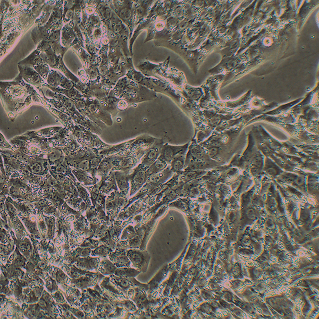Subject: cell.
I'll list each match as a JSON object with an SVG mask.
<instances>
[{"label": "cell", "mask_w": 319, "mask_h": 319, "mask_svg": "<svg viewBox=\"0 0 319 319\" xmlns=\"http://www.w3.org/2000/svg\"><path fill=\"white\" fill-rule=\"evenodd\" d=\"M122 9L119 12V15L121 19L127 24L130 29V36H131L133 32V28L135 26V15H134V8L133 1H125V2H121Z\"/></svg>", "instance_id": "6"}, {"label": "cell", "mask_w": 319, "mask_h": 319, "mask_svg": "<svg viewBox=\"0 0 319 319\" xmlns=\"http://www.w3.org/2000/svg\"><path fill=\"white\" fill-rule=\"evenodd\" d=\"M96 260H97V263L99 262V258H96Z\"/></svg>", "instance_id": "40"}, {"label": "cell", "mask_w": 319, "mask_h": 319, "mask_svg": "<svg viewBox=\"0 0 319 319\" xmlns=\"http://www.w3.org/2000/svg\"><path fill=\"white\" fill-rule=\"evenodd\" d=\"M28 181L31 184L37 186H41L43 184V180L41 176L34 175L33 173H31V177L29 178Z\"/></svg>", "instance_id": "23"}, {"label": "cell", "mask_w": 319, "mask_h": 319, "mask_svg": "<svg viewBox=\"0 0 319 319\" xmlns=\"http://www.w3.org/2000/svg\"><path fill=\"white\" fill-rule=\"evenodd\" d=\"M84 133V132L83 130L79 129L78 127H77L74 130L73 135L74 137L76 138L77 139H81V138H83Z\"/></svg>", "instance_id": "24"}, {"label": "cell", "mask_w": 319, "mask_h": 319, "mask_svg": "<svg viewBox=\"0 0 319 319\" xmlns=\"http://www.w3.org/2000/svg\"><path fill=\"white\" fill-rule=\"evenodd\" d=\"M188 144L183 146H170L168 144L165 145L163 146L160 158L163 160L167 163L172 161L174 158L178 154L182 152L185 149H187Z\"/></svg>", "instance_id": "9"}, {"label": "cell", "mask_w": 319, "mask_h": 319, "mask_svg": "<svg viewBox=\"0 0 319 319\" xmlns=\"http://www.w3.org/2000/svg\"><path fill=\"white\" fill-rule=\"evenodd\" d=\"M1 144H2L3 146L5 147H8L9 149H11V146L7 142L5 141V138L3 137L2 134H1Z\"/></svg>", "instance_id": "25"}, {"label": "cell", "mask_w": 319, "mask_h": 319, "mask_svg": "<svg viewBox=\"0 0 319 319\" xmlns=\"http://www.w3.org/2000/svg\"><path fill=\"white\" fill-rule=\"evenodd\" d=\"M13 257H14V255H13V254H12V255H11L10 256V258H9V260H10V261L12 260H13Z\"/></svg>", "instance_id": "28"}, {"label": "cell", "mask_w": 319, "mask_h": 319, "mask_svg": "<svg viewBox=\"0 0 319 319\" xmlns=\"http://www.w3.org/2000/svg\"><path fill=\"white\" fill-rule=\"evenodd\" d=\"M173 173V171L170 168H167L164 171H161L156 174L149 175L148 178L149 180L153 183H158L160 182H163L166 180L169 177H170Z\"/></svg>", "instance_id": "15"}, {"label": "cell", "mask_w": 319, "mask_h": 319, "mask_svg": "<svg viewBox=\"0 0 319 319\" xmlns=\"http://www.w3.org/2000/svg\"><path fill=\"white\" fill-rule=\"evenodd\" d=\"M27 249H28L29 251H31V246H30V245H27Z\"/></svg>", "instance_id": "30"}, {"label": "cell", "mask_w": 319, "mask_h": 319, "mask_svg": "<svg viewBox=\"0 0 319 319\" xmlns=\"http://www.w3.org/2000/svg\"><path fill=\"white\" fill-rule=\"evenodd\" d=\"M39 304H40V305H41V306H43L44 304V302H43V301H41V302L39 303Z\"/></svg>", "instance_id": "29"}, {"label": "cell", "mask_w": 319, "mask_h": 319, "mask_svg": "<svg viewBox=\"0 0 319 319\" xmlns=\"http://www.w3.org/2000/svg\"><path fill=\"white\" fill-rule=\"evenodd\" d=\"M79 147V144L76 140L74 139V138L70 136L68 138V142L64 150V152L70 153V152H74L76 149Z\"/></svg>", "instance_id": "20"}, {"label": "cell", "mask_w": 319, "mask_h": 319, "mask_svg": "<svg viewBox=\"0 0 319 319\" xmlns=\"http://www.w3.org/2000/svg\"><path fill=\"white\" fill-rule=\"evenodd\" d=\"M95 245H98V242H97V241H96V242H95Z\"/></svg>", "instance_id": "39"}, {"label": "cell", "mask_w": 319, "mask_h": 319, "mask_svg": "<svg viewBox=\"0 0 319 319\" xmlns=\"http://www.w3.org/2000/svg\"><path fill=\"white\" fill-rule=\"evenodd\" d=\"M112 163L113 170L129 172L130 169L135 167L138 162V159L131 155L126 156H113Z\"/></svg>", "instance_id": "4"}, {"label": "cell", "mask_w": 319, "mask_h": 319, "mask_svg": "<svg viewBox=\"0 0 319 319\" xmlns=\"http://www.w3.org/2000/svg\"><path fill=\"white\" fill-rule=\"evenodd\" d=\"M45 294H46V292H45V291H44V293H43V295H45Z\"/></svg>", "instance_id": "45"}, {"label": "cell", "mask_w": 319, "mask_h": 319, "mask_svg": "<svg viewBox=\"0 0 319 319\" xmlns=\"http://www.w3.org/2000/svg\"><path fill=\"white\" fill-rule=\"evenodd\" d=\"M187 149L178 154L171 162L170 169L173 173H179L184 168L185 164V153Z\"/></svg>", "instance_id": "13"}, {"label": "cell", "mask_w": 319, "mask_h": 319, "mask_svg": "<svg viewBox=\"0 0 319 319\" xmlns=\"http://www.w3.org/2000/svg\"><path fill=\"white\" fill-rule=\"evenodd\" d=\"M70 279H69V278H68V279H67V284H69V282H70Z\"/></svg>", "instance_id": "32"}, {"label": "cell", "mask_w": 319, "mask_h": 319, "mask_svg": "<svg viewBox=\"0 0 319 319\" xmlns=\"http://www.w3.org/2000/svg\"><path fill=\"white\" fill-rule=\"evenodd\" d=\"M18 230H19L18 229H16V231H17V232H18Z\"/></svg>", "instance_id": "46"}, {"label": "cell", "mask_w": 319, "mask_h": 319, "mask_svg": "<svg viewBox=\"0 0 319 319\" xmlns=\"http://www.w3.org/2000/svg\"><path fill=\"white\" fill-rule=\"evenodd\" d=\"M35 284H32V285H31V288H35Z\"/></svg>", "instance_id": "33"}, {"label": "cell", "mask_w": 319, "mask_h": 319, "mask_svg": "<svg viewBox=\"0 0 319 319\" xmlns=\"http://www.w3.org/2000/svg\"><path fill=\"white\" fill-rule=\"evenodd\" d=\"M7 239H5V240H4V241H3V243H7Z\"/></svg>", "instance_id": "36"}, {"label": "cell", "mask_w": 319, "mask_h": 319, "mask_svg": "<svg viewBox=\"0 0 319 319\" xmlns=\"http://www.w3.org/2000/svg\"><path fill=\"white\" fill-rule=\"evenodd\" d=\"M48 275H46V277H45V279H48Z\"/></svg>", "instance_id": "41"}, {"label": "cell", "mask_w": 319, "mask_h": 319, "mask_svg": "<svg viewBox=\"0 0 319 319\" xmlns=\"http://www.w3.org/2000/svg\"><path fill=\"white\" fill-rule=\"evenodd\" d=\"M8 248H11V245L10 244H8Z\"/></svg>", "instance_id": "34"}, {"label": "cell", "mask_w": 319, "mask_h": 319, "mask_svg": "<svg viewBox=\"0 0 319 319\" xmlns=\"http://www.w3.org/2000/svg\"><path fill=\"white\" fill-rule=\"evenodd\" d=\"M11 234H12V237H14V236H15V235H14V233H13V232H11Z\"/></svg>", "instance_id": "38"}, {"label": "cell", "mask_w": 319, "mask_h": 319, "mask_svg": "<svg viewBox=\"0 0 319 319\" xmlns=\"http://www.w3.org/2000/svg\"><path fill=\"white\" fill-rule=\"evenodd\" d=\"M4 158V161L5 164L9 165L12 168L15 169L19 171H21L24 167L18 161L17 159H15L13 157H10L6 155H3Z\"/></svg>", "instance_id": "18"}, {"label": "cell", "mask_w": 319, "mask_h": 319, "mask_svg": "<svg viewBox=\"0 0 319 319\" xmlns=\"http://www.w3.org/2000/svg\"><path fill=\"white\" fill-rule=\"evenodd\" d=\"M167 163H168L163 160L159 157L153 164H151L147 169L149 176L153 174H156L157 173L161 172L166 168Z\"/></svg>", "instance_id": "16"}, {"label": "cell", "mask_w": 319, "mask_h": 319, "mask_svg": "<svg viewBox=\"0 0 319 319\" xmlns=\"http://www.w3.org/2000/svg\"><path fill=\"white\" fill-rule=\"evenodd\" d=\"M134 3V15H135V26L138 24L144 19L148 13V11L153 1H137Z\"/></svg>", "instance_id": "10"}, {"label": "cell", "mask_w": 319, "mask_h": 319, "mask_svg": "<svg viewBox=\"0 0 319 319\" xmlns=\"http://www.w3.org/2000/svg\"><path fill=\"white\" fill-rule=\"evenodd\" d=\"M72 173L73 175L76 176L79 182L83 183L85 186L92 185L95 183V182H92V180L89 179L87 172L86 171L77 169H73Z\"/></svg>", "instance_id": "17"}, {"label": "cell", "mask_w": 319, "mask_h": 319, "mask_svg": "<svg viewBox=\"0 0 319 319\" xmlns=\"http://www.w3.org/2000/svg\"><path fill=\"white\" fill-rule=\"evenodd\" d=\"M148 168L141 164L130 175L131 184L130 195L135 194L146 183L149 177Z\"/></svg>", "instance_id": "3"}, {"label": "cell", "mask_w": 319, "mask_h": 319, "mask_svg": "<svg viewBox=\"0 0 319 319\" xmlns=\"http://www.w3.org/2000/svg\"><path fill=\"white\" fill-rule=\"evenodd\" d=\"M25 306H26V304H23V305H22V308H25Z\"/></svg>", "instance_id": "37"}, {"label": "cell", "mask_w": 319, "mask_h": 319, "mask_svg": "<svg viewBox=\"0 0 319 319\" xmlns=\"http://www.w3.org/2000/svg\"><path fill=\"white\" fill-rule=\"evenodd\" d=\"M43 154L39 155L34 159H30L27 162V169L34 175L43 176L45 175L48 169L46 167L48 164L47 160L43 159Z\"/></svg>", "instance_id": "8"}, {"label": "cell", "mask_w": 319, "mask_h": 319, "mask_svg": "<svg viewBox=\"0 0 319 319\" xmlns=\"http://www.w3.org/2000/svg\"><path fill=\"white\" fill-rule=\"evenodd\" d=\"M1 152L4 153L5 155H13V156L15 157V159L21 161H23V162L27 163L28 162L29 160H30L29 159V156L22 153L21 152H20L19 150L17 151H14V152L13 151L5 150V151H1Z\"/></svg>", "instance_id": "19"}, {"label": "cell", "mask_w": 319, "mask_h": 319, "mask_svg": "<svg viewBox=\"0 0 319 319\" xmlns=\"http://www.w3.org/2000/svg\"><path fill=\"white\" fill-rule=\"evenodd\" d=\"M112 160V156L111 155L109 157H105V159L102 160L99 164L97 169V173H98V175H101L102 176V179L107 177L108 176L107 174L109 173L110 170L113 169Z\"/></svg>", "instance_id": "14"}, {"label": "cell", "mask_w": 319, "mask_h": 319, "mask_svg": "<svg viewBox=\"0 0 319 319\" xmlns=\"http://www.w3.org/2000/svg\"><path fill=\"white\" fill-rule=\"evenodd\" d=\"M140 272V271H137L134 269L125 268L117 272L116 274H118V275H120L123 277H133L137 275Z\"/></svg>", "instance_id": "22"}, {"label": "cell", "mask_w": 319, "mask_h": 319, "mask_svg": "<svg viewBox=\"0 0 319 319\" xmlns=\"http://www.w3.org/2000/svg\"><path fill=\"white\" fill-rule=\"evenodd\" d=\"M48 163L50 165L55 166L64 159L65 157L63 155L62 150L61 147H54L48 152Z\"/></svg>", "instance_id": "12"}, {"label": "cell", "mask_w": 319, "mask_h": 319, "mask_svg": "<svg viewBox=\"0 0 319 319\" xmlns=\"http://www.w3.org/2000/svg\"><path fill=\"white\" fill-rule=\"evenodd\" d=\"M88 109H89L90 111V112L91 113H94V112H95L96 110H97V106H96L95 104H90V105L89 106Z\"/></svg>", "instance_id": "26"}, {"label": "cell", "mask_w": 319, "mask_h": 319, "mask_svg": "<svg viewBox=\"0 0 319 319\" xmlns=\"http://www.w3.org/2000/svg\"><path fill=\"white\" fill-rule=\"evenodd\" d=\"M74 184H75V186H76L77 190H78L79 196L81 197V198H82V199H84L86 203L87 204H90V200L88 199V194L85 188H84L83 187L81 186V185H80L78 183L75 182Z\"/></svg>", "instance_id": "21"}, {"label": "cell", "mask_w": 319, "mask_h": 319, "mask_svg": "<svg viewBox=\"0 0 319 319\" xmlns=\"http://www.w3.org/2000/svg\"><path fill=\"white\" fill-rule=\"evenodd\" d=\"M10 288H11V290H12V291H13V286H12V284H10Z\"/></svg>", "instance_id": "31"}, {"label": "cell", "mask_w": 319, "mask_h": 319, "mask_svg": "<svg viewBox=\"0 0 319 319\" xmlns=\"http://www.w3.org/2000/svg\"><path fill=\"white\" fill-rule=\"evenodd\" d=\"M125 101L128 105L143 101H149L156 97V93L154 90H149L146 87L136 83L135 81L129 79V81L123 91Z\"/></svg>", "instance_id": "1"}, {"label": "cell", "mask_w": 319, "mask_h": 319, "mask_svg": "<svg viewBox=\"0 0 319 319\" xmlns=\"http://www.w3.org/2000/svg\"><path fill=\"white\" fill-rule=\"evenodd\" d=\"M5 257H3V258H2V260L3 261H5Z\"/></svg>", "instance_id": "44"}, {"label": "cell", "mask_w": 319, "mask_h": 319, "mask_svg": "<svg viewBox=\"0 0 319 319\" xmlns=\"http://www.w3.org/2000/svg\"><path fill=\"white\" fill-rule=\"evenodd\" d=\"M77 105H78V108L81 109H84L85 107V103H84L83 102H81V101L79 102Z\"/></svg>", "instance_id": "27"}, {"label": "cell", "mask_w": 319, "mask_h": 319, "mask_svg": "<svg viewBox=\"0 0 319 319\" xmlns=\"http://www.w3.org/2000/svg\"><path fill=\"white\" fill-rule=\"evenodd\" d=\"M10 235H7V237H8V238H10Z\"/></svg>", "instance_id": "42"}, {"label": "cell", "mask_w": 319, "mask_h": 319, "mask_svg": "<svg viewBox=\"0 0 319 319\" xmlns=\"http://www.w3.org/2000/svg\"><path fill=\"white\" fill-rule=\"evenodd\" d=\"M163 142L160 140L153 145L146 152L142 159V163L144 166L149 168L151 164L159 157L163 148Z\"/></svg>", "instance_id": "7"}, {"label": "cell", "mask_w": 319, "mask_h": 319, "mask_svg": "<svg viewBox=\"0 0 319 319\" xmlns=\"http://www.w3.org/2000/svg\"><path fill=\"white\" fill-rule=\"evenodd\" d=\"M157 140V139L149 136L144 135L131 140L127 155L133 156L140 159L148 150Z\"/></svg>", "instance_id": "2"}, {"label": "cell", "mask_w": 319, "mask_h": 319, "mask_svg": "<svg viewBox=\"0 0 319 319\" xmlns=\"http://www.w3.org/2000/svg\"><path fill=\"white\" fill-rule=\"evenodd\" d=\"M27 276L28 277V278H29V279H31V275H29V274H27Z\"/></svg>", "instance_id": "35"}, {"label": "cell", "mask_w": 319, "mask_h": 319, "mask_svg": "<svg viewBox=\"0 0 319 319\" xmlns=\"http://www.w3.org/2000/svg\"><path fill=\"white\" fill-rule=\"evenodd\" d=\"M76 299H77L76 297H74V301H76Z\"/></svg>", "instance_id": "43"}, {"label": "cell", "mask_w": 319, "mask_h": 319, "mask_svg": "<svg viewBox=\"0 0 319 319\" xmlns=\"http://www.w3.org/2000/svg\"><path fill=\"white\" fill-rule=\"evenodd\" d=\"M129 172L116 171L114 173L117 184L123 195H127L128 192L130 175H128V173Z\"/></svg>", "instance_id": "11"}, {"label": "cell", "mask_w": 319, "mask_h": 319, "mask_svg": "<svg viewBox=\"0 0 319 319\" xmlns=\"http://www.w3.org/2000/svg\"><path fill=\"white\" fill-rule=\"evenodd\" d=\"M128 256L134 267L140 271H145L147 268L150 258L146 252L131 249L127 252Z\"/></svg>", "instance_id": "5"}]
</instances>
